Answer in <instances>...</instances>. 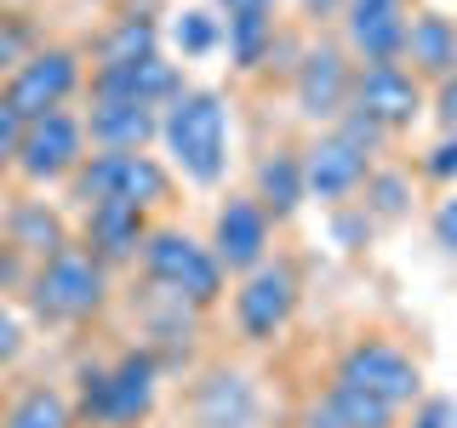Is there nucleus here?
I'll return each mask as SVG.
<instances>
[{"mask_svg": "<svg viewBox=\"0 0 457 428\" xmlns=\"http://www.w3.org/2000/svg\"><path fill=\"white\" fill-rule=\"evenodd\" d=\"M86 246L104 268L114 263H132V257H143V240H149V211L137 206H86Z\"/></svg>", "mask_w": 457, "mask_h": 428, "instance_id": "obj_18", "label": "nucleus"}, {"mask_svg": "<svg viewBox=\"0 0 457 428\" xmlns=\"http://www.w3.org/2000/svg\"><path fill=\"white\" fill-rule=\"evenodd\" d=\"M435 114H440V126H446V132H457V75H452V80H440V92H435Z\"/></svg>", "mask_w": 457, "mask_h": 428, "instance_id": "obj_35", "label": "nucleus"}, {"mask_svg": "<svg viewBox=\"0 0 457 428\" xmlns=\"http://www.w3.org/2000/svg\"><path fill=\"white\" fill-rule=\"evenodd\" d=\"M149 137H161V109L149 103H120V97H92L86 109V143L92 149H143Z\"/></svg>", "mask_w": 457, "mask_h": 428, "instance_id": "obj_19", "label": "nucleus"}, {"mask_svg": "<svg viewBox=\"0 0 457 428\" xmlns=\"http://www.w3.org/2000/svg\"><path fill=\"white\" fill-rule=\"evenodd\" d=\"M0 240L6 246H18L29 263H52L57 251H69V223L57 218V211L46 206V200H12L6 211H0Z\"/></svg>", "mask_w": 457, "mask_h": 428, "instance_id": "obj_17", "label": "nucleus"}, {"mask_svg": "<svg viewBox=\"0 0 457 428\" xmlns=\"http://www.w3.org/2000/svg\"><path fill=\"white\" fill-rule=\"evenodd\" d=\"M337 383H349V389H361L371 399H383L389 411H400V406H411V399H418L423 371H418V360H411L400 342L361 337V342H349V349H343Z\"/></svg>", "mask_w": 457, "mask_h": 428, "instance_id": "obj_6", "label": "nucleus"}, {"mask_svg": "<svg viewBox=\"0 0 457 428\" xmlns=\"http://www.w3.org/2000/svg\"><path fill=\"white\" fill-rule=\"evenodd\" d=\"M171 40H178L183 57H212L223 46V18L206 12V6H189V12H178V23H171Z\"/></svg>", "mask_w": 457, "mask_h": 428, "instance_id": "obj_25", "label": "nucleus"}, {"mask_svg": "<svg viewBox=\"0 0 457 428\" xmlns=\"http://www.w3.org/2000/svg\"><path fill=\"white\" fill-rule=\"evenodd\" d=\"M23 114L6 103V97H0V171H12L18 166V143H23Z\"/></svg>", "mask_w": 457, "mask_h": 428, "instance_id": "obj_29", "label": "nucleus"}, {"mask_svg": "<svg viewBox=\"0 0 457 428\" xmlns=\"http://www.w3.org/2000/svg\"><path fill=\"white\" fill-rule=\"evenodd\" d=\"M269 235H275V218L252 194H228L212 223V257L223 263V275H252L257 263H269Z\"/></svg>", "mask_w": 457, "mask_h": 428, "instance_id": "obj_11", "label": "nucleus"}, {"mask_svg": "<svg viewBox=\"0 0 457 428\" xmlns=\"http://www.w3.org/2000/svg\"><path fill=\"white\" fill-rule=\"evenodd\" d=\"M303 428H349V423H343L337 411H332V399L320 394V399H314V406L303 411Z\"/></svg>", "mask_w": 457, "mask_h": 428, "instance_id": "obj_36", "label": "nucleus"}, {"mask_svg": "<svg viewBox=\"0 0 457 428\" xmlns=\"http://www.w3.org/2000/svg\"><path fill=\"white\" fill-rule=\"evenodd\" d=\"M161 399V360L149 349H132L109 366H86L80 371V399H75V423L92 428H137Z\"/></svg>", "mask_w": 457, "mask_h": 428, "instance_id": "obj_2", "label": "nucleus"}, {"mask_svg": "<svg viewBox=\"0 0 457 428\" xmlns=\"http://www.w3.org/2000/svg\"><path fill=\"white\" fill-rule=\"evenodd\" d=\"M292 97H297V114H309V120H337V114L349 109V97H354L349 52L343 46L303 52V63H297V75H292Z\"/></svg>", "mask_w": 457, "mask_h": 428, "instance_id": "obj_12", "label": "nucleus"}, {"mask_svg": "<svg viewBox=\"0 0 457 428\" xmlns=\"http://www.w3.org/2000/svg\"><path fill=\"white\" fill-rule=\"evenodd\" d=\"M252 200L275 223L292 218V211L309 200V189H303V154H297V149H275V154H269V160L257 166V194Z\"/></svg>", "mask_w": 457, "mask_h": 428, "instance_id": "obj_22", "label": "nucleus"}, {"mask_svg": "<svg viewBox=\"0 0 457 428\" xmlns=\"http://www.w3.org/2000/svg\"><path fill=\"white\" fill-rule=\"evenodd\" d=\"M35 23L23 18V12H0V86H6L18 69L35 57Z\"/></svg>", "mask_w": 457, "mask_h": 428, "instance_id": "obj_27", "label": "nucleus"}, {"mask_svg": "<svg viewBox=\"0 0 457 428\" xmlns=\"http://www.w3.org/2000/svg\"><path fill=\"white\" fill-rule=\"evenodd\" d=\"M326 399H332V411H337L349 428H395V411L383 406V399L349 389V383H337V377H332V389H326Z\"/></svg>", "mask_w": 457, "mask_h": 428, "instance_id": "obj_26", "label": "nucleus"}, {"mask_svg": "<svg viewBox=\"0 0 457 428\" xmlns=\"http://www.w3.org/2000/svg\"><path fill=\"white\" fill-rule=\"evenodd\" d=\"M371 177V154L343 132H320L303 149V189L314 200H349Z\"/></svg>", "mask_w": 457, "mask_h": 428, "instance_id": "obj_14", "label": "nucleus"}, {"mask_svg": "<svg viewBox=\"0 0 457 428\" xmlns=\"http://www.w3.org/2000/svg\"><path fill=\"white\" fill-rule=\"evenodd\" d=\"M18 354H23V320L0 303V366H12Z\"/></svg>", "mask_w": 457, "mask_h": 428, "instance_id": "obj_33", "label": "nucleus"}, {"mask_svg": "<svg viewBox=\"0 0 457 428\" xmlns=\"http://www.w3.org/2000/svg\"><path fill=\"white\" fill-rule=\"evenodd\" d=\"M435 240H440L446 251H457V194H446V200L435 206Z\"/></svg>", "mask_w": 457, "mask_h": 428, "instance_id": "obj_34", "label": "nucleus"}, {"mask_svg": "<svg viewBox=\"0 0 457 428\" xmlns=\"http://www.w3.org/2000/svg\"><path fill=\"white\" fill-rule=\"evenodd\" d=\"M161 52V23H154V12H120L104 40L92 46L97 69H114V63H137V57H154Z\"/></svg>", "mask_w": 457, "mask_h": 428, "instance_id": "obj_23", "label": "nucleus"}, {"mask_svg": "<svg viewBox=\"0 0 457 428\" xmlns=\"http://www.w3.org/2000/svg\"><path fill=\"white\" fill-rule=\"evenodd\" d=\"M86 160V120H75L69 109H52L40 120L23 126V143H18V177L23 183H69Z\"/></svg>", "mask_w": 457, "mask_h": 428, "instance_id": "obj_7", "label": "nucleus"}, {"mask_svg": "<svg viewBox=\"0 0 457 428\" xmlns=\"http://www.w3.org/2000/svg\"><path fill=\"white\" fill-rule=\"evenodd\" d=\"M406 428H457V399L452 394H428L418 411H411Z\"/></svg>", "mask_w": 457, "mask_h": 428, "instance_id": "obj_31", "label": "nucleus"}, {"mask_svg": "<svg viewBox=\"0 0 457 428\" xmlns=\"http://www.w3.org/2000/svg\"><path fill=\"white\" fill-rule=\"evenodd\" d=\"M406 12L400 0H349L343 6V35H349V52L366 57V63H400L406 52Z\"/></svg>", "mask_w": 457, "mask_h": 428, "instance_id": "obj_15", "label": "nucleus"}, {"mask_svg": "<svg viewBox=\"0 0 457 428\" xmlns=\"http://www.w3.org/2000/svg\"><path fill=\"white\" fill-rule=\"evenodd\" d=\"M69 200H80V211L86 206H137V211H154V206L171 200V171L154 160V154H143V149H126V154L97 149V154H86L80 171L69 177Z\"/></svg>", "mask_w": 457, "mask_h": 428, "instance_id": "obj_3", "label": "nucleus"}, {"mask_svg": "<svg viewBox=\"0 0 457 428\" xmlns=\"http://www.w3.org/2000/svg\"><path fill=\"white\" fill-rule=\"evenodd\" d=\"M104 303H109V268L80 246L57 251L52 263H40L35 280H29V309H35V320H46V325L92 320Z\"/></svg>", "mask_w": 457, "mask_h": 428, "instance_id": "obj_5", "label": "nucleus"}, {"mask_svg": "<svg viewBox=\"0 0 457 428\" xmlns=\"http://www.w3.org/2000/svg\"><path fill=\"white\" fill-rule=\"evenodd\" d=\"M223 6V46L235 69H257L275 52V0H218Z\"/></svg>", "mask_w": 457, "mask_h": 428, "instance_id": "obj_20", "label": "nucleus"}, {"mask_svg": "<svg viewBox=\"0 0 457 428\" xmlns=\"http://www.w3.org/2000/svg\"><path fill=\"white\" fill-rule=\"evenodd\" d=\"M423 177H435V183H452L457 177V132H446L435 149L423 154Z\"/></svg>", "mask_w": 457, "mask_h": 428, "instance_id": "obj_32", "label": "nucleus"}, {"mask_svg": "<svg viewBox=\"0 0 457 428\" xmlns=\"http://www.w3.org/2000/svg\"><path fill=\"white\" fill-rule=\"evenodd\" d=\"M137 263H143V275H149V285L166 297V303L212 309L223 297V263L212 257V246H200V240L183 235V228H149Z\"/></svg>", "mask_w": 457, "mask_h": 428, "instance_id": "obj_4", "label": "nucleus"}, {"mask_svg": "<svg viewBox=\"0 0 457 428\" xmlns=\"http://www.w3.org/2000/svg\"><path fill=\"white\" fill-rule=\"evenodd\" d=\"M195 428H257L263 417V399H257V383L235 366H212L206 377L195 383L189 394Z\"/></svg>", "mask_w": 457, "mask_h": 428, "instance_id": "obj_13", "label": "nucleus"}, {"mask_svg": "<svg viewBox=\"0 0 457 428\" xmlns=\"http://www.w3.org/2000/svg\"><path fill=\"white\" fill-rule=\"evenodd\" d=\"M29 280H35V263L0 240V292H29Z\"/></svg>", "mask_w": 457, "mask_h": 428, "instance_id": "obj_30", "label": "nucleus"}, {"mask_svg": "<svg viewBox=\"0 0 457 428\" xmlns=\"http://www.w3.org/2000/svg\"><path fill=\"white\" fill-rule=\"evenodd\" d=\"M349 109H361L383 132H400V126H411L423 114V80L411 75L406 63H361L354 69Z\"/></svg>", "mask_w": 457, "mask_h": 428, "instance_id": "obj_10", "label": "nucleus"}, {"mask_svg": "<svg viewBox=\"0 0 457 428\" xmlns=\"http://www.w3.org/2000/svg\"><path fill=\"white\" fill-rule=\"evenodd\" d=\"M400 63H411V75H435V80H452L457 75V23L440 18V12H418L406 23V52Z\"/></svg>", "mask_w": 457, "mask_h": 428, "instance_id": "obj_21", "label": "nucleus"}, {"mask_svg": "<svg viewBox=\"0 0 457 428\" xmlns=\"http://www.w3.org/2000/svg\"><path fill=\"white\" fill-rule=\"evenodd\" d=\"M297 314V268L292 263H257L235 292V325L246 342H275L286 320Z\"/></svg>", "mask_w": 457, "mask_h": 428, "instance_id": "obj_9", "label": "nucleus"}, {"mask_svg": "<svg viewBox=\"0 0 457 428\" xmlns=\"http://www.w3.org/2000/svg\"><path fill=\"white\" fill-rule=\"evenodd\" d=\"M406 177H395V171H383V177H366V211H378V218H400L406 211Z\"/></svg>", "mask_w": 457, "mask_h": 428, "instance_id": "obj_28", "label": "nucleus"}, {"mask_svg": "<svg viewBox=\"0 0 457 428\" xmlns=\"http://www.w3.org/2000/svg\"><path fill=\"white\" fill-rule=\"evenodd\" d=\"M161 137L171 149V166L189 183L212 189L228 171V103L206 86H183L161 114Z\"/></svg>", "mask_w": 457, "mask_h": 428, "instance_id": "obj_1", "label": "nucleus"}, {"mask_svg": "<svg viewBox=\"0 0 457 428\" xmlns=\"http://www.w3.org/2000/svg\"><path fill=\"white\" fill-rule=\"evenodd\" d=\"M0 428H75V406H69L63 389H52V383H35V389H23V394L6 406Z\"/></svg>", "mask_w": 457, "mask_h": 428, "instance_id": "obj_24", "label": "nucleus"}, {"mask_svg": "<svg viewBox=\"0 0 457 428\" xmlns=\"http://www.w3.org/2000/svg\"><path fill=\"white\" fill-rule=\"evenodd\" d=\"M80 80H86V63H80L75 46H40L18 75L0 86V97H6L23 120H40V114L63 109L69 97L80 92Z\"/></svg>", "mask_w": 457, "mask_h": 428, "instance_id": "obj_8", "label": "nucleus"}, {"mask_svg": "<svg viewBox=\"0 0 457 428\" xmlns=\"http://www.w3.org/2000/svg\"><path fill=\"white\" fill-rule=\"evenodd\" d=\"M183 92L178 63H166L161 52L137 57V63H114V69H92V97H120V103H149L166 109Z\"/></svg>", "mask_w": 457, "mask_h": 428, "instance_id": "obj_16", "label": "nucleus"}, {"mask_svg": "<svg viewBox=\"0 0 457 428\" xmlns=\"http://www.w3.org/2000/svg\"><path fill=\"white\" fill-rule=\"evenodd\" d=\"M343 6H349V0H303V12H309V18H337Z\"/></svg>", "mask_w": 457, "mask_h": 428, "instance_id": "obj_37", "label": "nucleus"}]
</instances>
